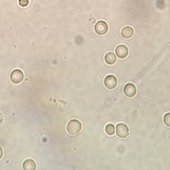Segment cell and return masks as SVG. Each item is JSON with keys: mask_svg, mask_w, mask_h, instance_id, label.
<instances>
[{"mask_svg": "<svg viewBox=\"0 0 170 170\" xmlns=\"http://www.w3.org/2000/svg\"><path fill=\"white\" fill-rule=\"evenodd\" d=\"M82 130V124L77 120H71L66 126V130L69 134L75 135L79 134Z\"/></svg>", "mask_w": 170, "mask_h": 170, "instance_id": "1", "label": "cell"}, {"mask_svg": "<svg viewBox=\"0 0 170 170\" xmlns=\"http://www.w3.org/2000/svg\"><path fill=\"white\" fill-rule=\"evenodd\" d=\"M129 128L126 125L120 123L116 126V134L119 138H125L129 135Z\"/></svg>", "mask_w": 170, "mask_h": 170, "instance_id": "2", "label": "cell"}, {"mask_svg": "<svg viewBox=\"0 0 170 170\" xmlns=\"http://www.w3.org/2000/svg\"><path fill=\"white\" fill-rule=\"evenodd\" d=\"M10 78L13 84H19L23 81L24 74L21 70L15 69L12 71Z\"/></svg>", "mask_w": 170, "mask_h": 170, "instance_id": "3", "label": "cell"}, {"mask_svg": "<svg viewBox=\"0 0 170 170\" xmlns=\"http://www.w3.org/2000/svg\"><path fill=\"white\" fill-rule=\"evenodd\" d=\"M108 25L104 21L98 22L95 26V31L100 35H104L108 31Z\"/></svg>", "mask_w": 170, "mask_h": 170, "instance_id": "4", "label": "cell"}, {"mask_svg": "<svg viewBox=\"0 0 170 170\" xmlns=\"http://www.w3.org/2000/svg\"><path fill=\"white\" fill-rule=\"evenodd\" d=\"M124 93L128 98H134L136 94V88L133 84H127L124 87Z\"/></svg>", "mask_w": 170, "mask_h": 170, "instance_id": "5", "label": "cell"}, {"mask_svg": "<svg viewBox=\"0 0 170 170\" xmlns=\"http://www.w3.org/2000/svg\"><path fill=\"white\" fill-rule=\"evenodd\" d=\"M104 85L109 89H114L117 86V79L114 76H108L104 79Z\"/></svg>", "mask_w": 170, "mask_h": 170, "instance_id": "6", "label": "cell"}, {"mask_svg": "<svg viewBox=\"0 0 170 170\" xmlns=\"http://www.w3.org/2000/svg\"><path fill=\"white\" fill-rule=\"evenodd\" d=\"M115 53H116V55L118 57H120L121 59H124L128 56L129 50L126 46L120 45L115 49Z\"/></svg>", "mask_w": 170, "mask_h": 170, "instance_id": "7", "label": "cell"}, {"mask_svg": "<svg viewBox=\"0 0 170 170\" xmlns=\"http://www.w3.org/2000/svg\"><path fill=\"white\" fill-rule=\"evenodd\" d=\"M121 35L122 37H123L125 39H129L131 38V37L134 35V30L131 27L127 26L123 28L121 31Z\"/></svg>", "mask_w": 170, "mask_h": 170, "instance_id": "8", "label": "cell"}, {"mask_svg": "<svg viewBox=\"0 0 170 170\" xmlns=\"http://www.w3.org/2000/svg\"><path fill=\"white\" fill-rule=\"evenodd\" d=\"M24 169L27 170H34L36 169V164L35 161L32 159H27L23 164Z\"/></svg>", "mask_w": 170, "mask_h": 170, "instance_id": "9", "label": "cell"}, {"mask_svg": "<svg viewBox=\"0 0 170 170\" xmlns=\"http://www.w3.org/2000/svg\"><path fill=\"white\" fill-rule=\"evenodd\" d=\"M105 62L109 65H113L116 62V56L113 53H109L104 57Z\"/></svg>", "mask_w": 170, "mask_h": 170, "instance_id": "10", "label": "cell"}, {"mask_svg": "<svg viewBox=\"0 0 170 170\" xmlns=\"http://www.w3.org/2000/svg\"><path fill=\"white\" fill-rule=\"evenodd\" d=\"M105 131L109 135H114L115 133V127L113 125L109 124L107 125L106 128H105Z\"/></svg>", "mask_w": 170, "mask_h": 170, "instance_id": "11", "label": "cell"}, {"mask_svg": "<svg viewBox=\"0 0 170 170\" xmlns=\"http://www.w3.org/2000/svg\"><path fill=\"white\" fill-rule=\"evenodd\" d=\"M163 120H164V123L166 125V126L170 127V113L166 114L164 115Z\"/></svg>", "mask_w": 170, "mask_h": 170, "instance_id": "12", "label": "cell"}, {"mask_svg": "<svg viewBox=\"0 0 170 170\" xmlns=\"http://www.w3.org/2000/svg\"><path fill=\"white\" fill-rule=\"evenodd\" d=\"M19 3L20 6L24 7V6H26L29 4V0H19Z\"/></svg>", "mask_w": 170, "mask_h": 170, "instance_id": "13", "label": "cell"}, {"mask_svg": "<svg viewBox=\"0 0 170 170\" xmlns=\"http://www.w3.org/2000/svg\"><path fill=\"white\" fill-rule=\"evenodd\" d=\"M2 156H3V150H2V147H0V159L2 158Z\"/></svg>", "mask_w": 170, "mask_h": 170, "instance_id": "14", "label": "cell"}]
</instances>
